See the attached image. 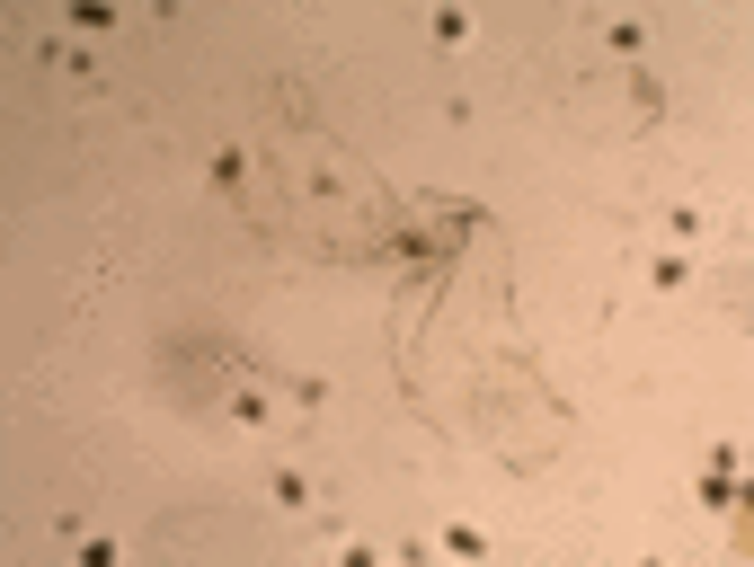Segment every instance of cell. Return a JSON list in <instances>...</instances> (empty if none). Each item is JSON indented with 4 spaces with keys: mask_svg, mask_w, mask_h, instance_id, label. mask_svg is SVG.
<instances>
[{
    "mask_svg": "<svg viewBox=\"0 0 754 567\" xmlns=\"http://www.w3.org/2000/svg\"><path fill=\"white\" fill-rule=\"evenodd\" d=\"M701 222H710L701 204H675V213H666V231H675V240H701Z\"/></svg>",
    "mask_w": 754,
    "mask_h": 567,
    "instance_id": "7a4b0ae2",
    "label": "cell"
},
{
    "mask_svg": "<svg viewBox=\"0 0 754 567\" xmlns=\"http://www.w3.org/2000/svg\"><path fill=\"white\" fill-rule=\"evenodd\" d=\"M444 550H453V559H488V532H480V523H453Z\"/></svg>",
    "mask_w": 754,
    "mask_h": 567,
    "instance_id": "6da1fadb",
    "label": "cell"
}]
</instances>
